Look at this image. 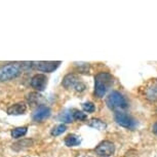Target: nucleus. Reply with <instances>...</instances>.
Masks as SVG:
<instances>
[{
	"label": "nucleus",
	"mask_w": 157,
	"mask_h": 157,
	"mask_svg": "<svg viewBox=\"0 0 157 157\" xmlns=\"http://www.w3.org/2000/svg\"><path fill=\"white\" fill-rule=\"evenodd\" d=\"M113 84V77L108 72H100L94 76V96L102 99Z\"/></svg>",
	"instance_id": "1"
},
{
	"label": "nucleus",
	"mask_w": 157,
	"mask_h": 157,
	"mask_svg": "<svg viewBox=\"0 0 157 157\" xmlns=\"http://www.w3.org/2000/svg\"><path fill=\"white\" fill-rule=\"evenodd\" d=\"M24 69L23 63H10L0 68V81H8L16 78Z\"/></svg>",
	"instance_id": "2"
},
{
	"label": "nucleus",
	"mask_w": 157,
	"mask_h": 157,
	"mask_svg": "<svg viewBox=\"0 0 157 157\" xmlns=\"http://www.w3.org/2000/svg\"><path fill=\"white\" fill-rule=\"evenodd\" d=\"M106 104L111 110H122V109H126L128 107L126 99L123 97L122 94H120L117 90L109 94V96L106 99Z\"/></svg>",
	"instance_id": "3"
},
{
	"label": "nucleus",
	"mask_w": 157,
	"mask_h": 157,
	"mask_svg": "<svg viewBox=\"0 0 157 157\" xmlns=\"http://www.w3.org/2000/svg\"><path fill=\"white\" fill-rule=\"evenodd\" d=\"M62 85L67 88V90H74L77 93H82V91L85 90L86 88V85H85L83 82L81 81V79L79 78L76 74L73 73H69L67 74L66 76L64 77L63 81H62Z\"/></svg>",
	"instance_id": "4"
},
{
	"label": "nucleus",
	"mask_w": 157,
	"mask_h": 157,
	"mask_svg": "<svg viewBox=\"0 0 157 157\" xmlns=\"http://www.w3.org/2000/svg\"><path fill=\"white\" fill-rule=\"evenodd\" d=\"M114 119L117 122V124H119V125L122 127H125L127 129H135L138 124L136 119H134L130 115L124 113V112H120V111L115 113Z\"/></svg>",
	"instance_id": "5"
},
{
	"label": "nucleus",
	"mask_w": 157,
	"mask_h": 157,
	"mask_svg": "<svg viewBox=\"0 0 157 157\" xmlns=\"http://www.w3.org/2000/svg\"><path fill=\"white\" fill-rule=\"evenodd\" d=\"M94 152L99 157H110L115 152V145L110 141H103L94 148Z\"/></svg>",
	"instance_id": "6"
},
{
	"label": "nucleus",
	"mask_w": 157,
	"mask_h": 157,
	"mask_svg": "<svg viewBox=\"0 0 157 157\" xmlns=\"http://www.w3.org/2000/svg\"><path fill=\"white\" fill-rule=\"evenodd\" d=\"M61 65V62H45V61H41V62H32V67L33 69H36L41 72H46V73H52L55 70L58 69V67Z\"/></svg>",
	"instance_id": "7"
},
{
	"label": "nucleus",
	"mask_w": 157,
	"mask_h": 157,
	"mask_svg": "<svg viewBox=\"0 0 157 157\" xmlns=\"http://www.w3.org/2000/svg\"><path fill=\"white\" fill-rule=\"evenodd\" d=\"M50 114H52V110L49 107H47L45 105H40L35 109L32 113V119L35 122H41V121L47 119Z\"/></svg>",
	"instance_id": "8"
},
{
	"label": "nucleus",
	"mask_w": 157,
	"mask_h": 157,
	"mask_svg": "<svg viewBox=\"0 0 157 157\" xmlns=\"http://www.w3.org/2000/svg\"><path fill=\"white\" fill-rule=\"evenodd\" d=\"M31 86L38 91H43L47 85V77L44 74H36L31 78Z\"/></svg>",
	"instance_id": "9"
},
{
	"label": "nucleus",
	"mask_w": 157,
	"mask_h": 157,
	"mask_svg": "<svg viewBox=\"0 0 157 157\" xmlns=\"http://www.w3.org/2000/svg\"><path fill=\"white\" fill-rule=\"evenodd\" d=\"M27 112V105L25 103H17L11 105L10 108L7 109L8 115H13V116H19V115H23Z\"/></svg>",
	"instance_id": "10"
},
{
	"label": "nucleus",
	"mask_w": 157,
	"mask_h": 157,
	"mask_svg": "<svg viewBox=\"0 0 157 157\" xmlns=\"http://www.w3.org/2000/svg\"><path fill=\"white\" fill-rule=\"evenodd\" d=\"M145 98L151 102H157V84H152L146 88Z\"/></svg>",
	"instance_id": "11"
},
{
	"label": "nucleus",
	"mask_w": 157,
	"mask_h": 157,
	"mask_svg": "<svg viewBox=\"0 0 157 157\" xmlns=\"http://www.w3.org/2000/svg\"><path fill=\"white\" fill-rule=\"evenodd\" d=\"M80 143H81L80 137L75 134H70L65 138V145L67 147H75L80 145Z\"/></svg>",
	"instance_id": "12"
},
{
	"label": "nucleus",
	"mask_w": 157,
	"mask_h": 157,
	"mask_svg": "<svg viewBox=\"0 0 157 157\" xmlns=\"http://www.w3.org/2000/svg\"><path fill=\"white\" fill-rule=\"evenodd\" d=\"M34 141L31 140V139H23L22 141L20 142H17L16 144L13 145V149L16 150V151H21V150H24L26 148H29L33 145Z\"/></svg>",
	"instance_id": "13"
},
{
	"label": "nucleus",
	"mask_w": 157,
	"mask_h": 157,
	"mask_svg": "<svg viewBox=\"0 0 157 157\" xmlns=\"http://www.w3.org/2000/svg\"><path fill=\"white\" fill-rule=\"evenodd\" d=\"M59 119H60V121H63V122H66V123L73 122V120H74L73 110H71V109H67V110H64L60 114V116H59Z\"/></svg>",
	"instance_id": "14"
},
{
	"label": "nucleus",
	"mask_w": 157,
	"mask_h": 157,
	"mask_svg": "<svg viewBox=\"0 0 157 157\" xmlns=\"http://www.w3.org/2000/svg\"><path fill=\"white\" fill-rule=\"evenodd\" d=\"M88 125L90 127H93V128H96L99 130H104L107 127L106 122H104L103 120L99 119V118H93V119H90V121L88 122Z\"/></svg>",
	"instance_id": "15"
},
{
	"label": "nucleus",
	"mask_w": 157,
	"mask_h": 157,
	"mask_svg": "<svg viewBox=\"0 0 157 157\" xmlns=\"http://www.w3.org/2000/svg\"><path fill=\"white\" fill-rule=\"evenodd\" d=\"M28 132V127L27 126H22V127H16L11 130L10 135L13 139H20L24 137Z\"/></svg>",
	"instance_id": "16"
},
{
	"label": "nucleus",
	"mask_w": 157,
	"mask_h": 157,
	"mask_svg": "<svg viewBox=\"0 0 157 157\" xmlns=\"http://www.w3.org/2000/svg\"><path fill=\"white\" fill-rule=\"evenodd\" d=\"M67 127L65 124H58V125H56L55 127H52V129L50 130V135L52 136V137H58V136L62 135L63 132H66Z\"/></svg>",
	"instance_id": "17"
},
{
	"label": "nucleus",
	"mask_w": 157,
	"mask_h": 157,
	"mask_svg": "<svg viewBox=\"0 0 157 157\" xmlns=\"http://www.w3.org/2000/svg\"><path fill=\"white\" fill-rule=\"evenodd\" d=\"M73 117L74 120H79V121H85L87 119V115L84 112L76 110V109H73Z\"/></svg>",
	"instance_id": "18"
},
{
	"label": "nucleus",
	"mask_w": 157,
	"mask_h": 157,
	"mask_svg": "<svg viewBox=\"0 0 157 157\" xmlns=\"http://www.w3.org/2000/svg\"><path fill=\"white\" fill-rule=\"evenodd\" d=\"M82 109H83L84 112H87V113H93L96 110V107L91 102H86L82 104Z\"/></svg>",
	"instance_id": "19"
},
{
	"label": "nucleus",
	"mask_w": 157,
	"mask_h": 157,
	"mask_svg": "<svg viewBox=\"0 0 157 157\" xmlns=\"http://www.w3.org/2000/svg\"><path fill=\"white\" fill-rule=\"evenodd\" d=\"M152 130H153V132L157 136V121L155 123L153 124V126H152Z\"/></svg>",
	"instance_id": "20"
},
{
	"label": "nucleus",
	"mask_w": 157,
	"mask_h": 157,
	"mask_svg": "<svg viewBox=\"0 0 157 157\" xmlns=\"http://www.w3.org/2000/svg\"><path fill=\"white\" fill-rule=\"evenodd\" d=\"M78 157H93L90 155H87V154H81V155H79Z\"/></svg>",
	"instance_id": "21"
},
{
	"label": "nucleus",
	"mask_w": 157,
	"mask_h": 157,
	"mask_svg": "<svg viewBox=\"0 0 157 157\" xmlns=\"http://www.w3.org/2000/svg\"><path fill=\"white\" fill-rule=\"evenodd\" d=\"M156 113H157V109H156Z\"/></svg>",
	"instance_id": "22"
}]
</instances>
